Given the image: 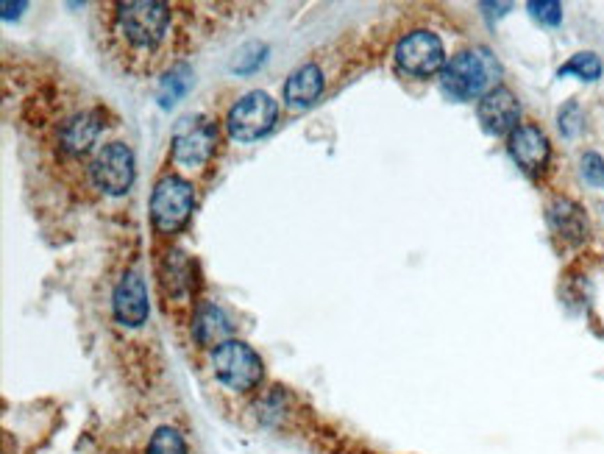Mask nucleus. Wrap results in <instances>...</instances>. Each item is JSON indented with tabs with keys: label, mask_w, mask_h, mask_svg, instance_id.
<instances>
[{
	"label": "nucleus",
	"mask_w": 604,
	"mask_h": 454,
	"mask_svg": "<svg viewBox=\"0 0 604 454\" xmlns=\"http://www.w3.org/2000/svg\"><path fill=\"white\" fill-rule=\"evenodd\" d=\"M499 73L502 70H499V62L493 59V53L474 48V51L451 56L440 73V84L454 101H471V98H485L490 87L496 84Z\"/></svg>",
	"instance_id": "obj_1"
},
{
	"label": "nucleus",
	"mask_w": 604,
	"mask_h": 454,
	"mask_svg": "<svg viewBox=\"0 0 604 454\" xmlns=\"http://www.w3.org/2000/svg\"><path fill=\"white\" fill-rule=\"evenodd\" d=\"M115 31L134 51H151L170 31V6L159 0H129L115 6Z\"/></svg>",
	"instance_id": "obj_2"
},
{
	"label": "nucleus",
	"mask_w": 604,
	"mask_h": 454,
	"mask_svg": "<svg viewBox=\"0 0 604 454\" xmlns=\"http://www.w3.org/2000/svg\"><path fill=\"white\" fill-rule=\"evenodd\" d=\"M212 368L226 388L240 390V393L257 388L265 374L259 354L251 346H245L243 340H226L223 346L212 351Z\"/></svg>",
	"instance_id": "obj_3"
},
{
	"label": "nucleus",
	"mask_w": 604,
	"mask_h": 454,
	"mask_svg": "<svg viewBox=\"0 0 604 454\" xmlns=\"http://www.w3.org/2000/svg\"><path fill=\"white\" fill-rule=\"evenodd\" d=\"M195 207L193 184L181 176H165L162 182L154 187L151 195V221H154L156 232L176 234L190 221Z\"/></svg>",
	"instance_id": "obj_4"
},
{
	"label": "nucleus",
	"mask_w": 604,
	"mask_h": 454,
	"mask_svg": "<svg viewBox=\"0 0 604 454\" xmlns=\"http://www.w3.org/2000/svg\"><path fill=\"white\" fill-rule=\"evenodd\" d=\"M279 115V104L270 98L268 92H248L245 98H240L229 112V134L240 143H251L262 137L265 131H270V126L276 123Z\"/></svg>",
	"instance_id": "obj_5"
},
{
	"label": "nucleus",
	"mask_w": 604,
	"mask_h": 454,
	"mask_svg": "<svg viewBox=\"0 0 604 454\" xmlns=\"http://www.w3.org/2000/svg\"><path fill=\"white\" fill-rule=\"evenodd\" d=\"M396 62L410 76H435L446 67L443 42L432 31H412L396 45Z\"/></svg>",
	"instance_id": "obj_6"
},
{
	"label": "nucleus",
	"mask_w": 604,
	"mask_h": 454,
	"mask_svg": "<svg viewBox=\"0 0 604 454\" xmlns=\"http://www.w3.org/2000/svg\"><path fill=\"white\" fill-rule=\"evenodd\" d=\"M218 145V129L204 120H181V126L173 134V159L184 168H204L206 162L215 154Z\"/></svg>",
	"instance_id": "obj_7"
},
{
	"label": "nucleus",
	"mask_w": 604,
	"mask_h": 454,
	"mask_svg": "<svg viewBox=\"0 0 604 454\" xmlns=\"http://www.w3.org/2000/svg\"><path fill=\"white\" fill-rule=\"evenodd\" d=\"M92 182L103 193L123 195L134 184V154L126 143L103 145L92 162Z\"/></svg>",
	"instance_id": "obj_8"
},
{
	"label": "nucleus",
	"mask_w": 604,
	"mask_h": 454,
	"mask_svg": "<svg viewBox=\"0 0 604 454\" xmlns=\"http://www.w3.org/2000/svg\"><path fill=\"white\" fill-rule=\"evenodd\" d=\"M507 148H510V156L518 162V168L524 170V173H532V176L543 173V170L549 168V162H552L549 137L538 126H532V123H521L510 134V145Z\"/></svg>",
	"instance_id": "obj_9"
},
{
	"label": "nucleus",
	"mask_w": 604,
	"mask_h": 454,
	"mask_svg": "<svg viewBox=\"0 0 604 454\" xmlns=\"http://www.w3.org/2000/svg\"><path fill=\"white\" fill-rule=\"evenodd\" d=\"M476 115H479V123H482V129L488 131V134H496V137H502V134H513L521 123V106L515 101V95L510 90H504V87H496V90H490L485 98H479V109H476Z\"/></svg>",
	"instance_id": "obj_10"
},
{
	"label": "nucleus",
	"mask_w": 604,
	"mask_h": 454,
	"mask_svg": "<svg viewBox=\"0 0 604 454\" xmlns=\"http://www.w3.org/2000/svg\"><path fill=\"white\" fill-rule=\"evenodd\" d=\"M115 318L123 326H142L148 321V312H151V301H148V290L142 282L140 273H126L115 287Z\"/></svg>",
	"instance_id": "obj_11"
},
{
	"label": "nucleus",
	"mask_w": 604,
	"mask_h": 454,
	"mask_svg": "<svg viewBox=\"0 0 604 454\" xmlns=\"http://www.w3.org/2000/svg\"><path fill=\"white\" fill-rule=\"evenodd\" d=\"M229 335H232V324L223 315V310L215 304H201L193 318V338L198 340V346L215 351L226 340H232Z\"/></svg>",
	"instance_id": "obj_12"
},
{
	"label": "nucleus",
	"mask_w": 604,
	"mask_h": 454,
	"mask_svg": "<svg viewBox=\"0 0 604 454\" xmlns=\"http://www.w3.org/2000/svg\"><path fill=\"white\" fill-rule=\"evenodd\" d=\"M549 223L552 229L568 243H582L588 237V218L579 204L568 201V198H554L549 207Z\"/></svg>",
	"instance_id": "obj_13"
},
{
	"label": "nucleus",
	"mask_w": 604,
	"mask_h": 454,
	"mask_svg": "<svg viewBox=\"0 0 604 454\" xmlns=\"http://www.w3.org/2000/svg\"><path fill=\"white\" fill-rule=\"evenodd\" d=\"M101 134V123L92 112H78V115L67 117L65 126H62V148L67 154H87L90 145L98 140Z\"/></svg>",
	"instance_id": "obj_14"
},
{
	"label": "nucleus",
	"mask_w": 604,
	"mask_h": 454,
	"mask_svg": "<svg viewBox=\"0 0 604 454\" xmlns=\"http://www.w3.org/2000/svg\"><path fill=\"white\" fill-rule=\"evenodd\" d=\"M323 92V73L318 65L298 67L284 84V101L290 106H309Z\"/></svg>",
	"instance_id": "obj_15"
},
{
	"label": "nucleus",
	"mask_w": 604,
	"mask_h": 454,
	"mask_svg": "<svg viewBox=\"0 0 604 454\" xmlns=\"http://www.w3.org/2000/svg\"><path fill=\"white\" fill-rule=\"evenodd\" d=\"M190 84H193V70H190V67H170L168 73L162 76V81H159V92H156V95H159V104L165 106V109L179 104L181 98L187 95V90H190Z\"/></svg>",
	"instance_id": "obj_16"
},
{
	"label": "nucleus",
	"mask_w": 604,
	"mask_h": 454,
	"mask_svg": "<svg viewBox=\"0 0 604 454\" xmlns=\"http://www.w3.org/2000/svg\"><path fill=\"white\" fill-rule=\"evenodd\" d=\"M557 73H560V76H577L582 78V81H599V76H602V62H599L596 53L582 51L574 53Z\"/></svg>",
	"instance_id": "obj_17"
},
{
	"label": "nucleus",
	"mask_w": 604,
	"mask_h": 454,
	"mask_svg": "<svg viewBox=\"0 0 604 454\" xmlns=\"http://www.w3.org/2000/svg\"><path fill=\"white\" fill-rule=\"evenodd\" d=\"M145 454H190V452H187V443H184V438H181L179 429L159 427L154 435H151Z\"/></svg>",
	"instance_id": "obj_18"
},
{
	"label": "nucleus",
	"mask_w": 604,
	"mask_h": 454,
	"mask_svg": "<svg viewBox=\"0 0 604 454\" xmlns=\"http://www.w3.org/2000/svg\"><path fill=\"white\" fill-rule=\"evenodd\" d=\"M527 9L543 26H560L563 20V6L557 0H529Z\"/></svg>",
	"instance_id": "obj_19"
},
{
	"label": "nucleus",
	"mask_w": 604,
	"mask_h": 454,
	"mask_svg": "<svg viewBox=\"0 0 604 454\" xmlns=\"http://www.w3.org/2000/svg\"><path fill=\"white\" fill-rule=\"evenodd\" d=\"M557 123H560V134L563 137H577L579 131H582V109L577 106V101H568L563 109H560V115H557Z\"/></svg>",
	"instance_id": "obj_20"
},
{
	"label": "nucleus",
	"mask_w": 604,
	"mask_h": 454,
	"mask_svg": "<svg viewBox=\"0 0 604 454\" xmlns=\"http://www.w3.org/2000/svg\"><path fill=\"white\" fill-rule=\"evenodd\" d=\"M579 170H582V179L591 184V187H604V159L596 151L582 154Z\"/></svg>",
	"instance_id": "obj_21"
},
{
	"label": "nucleus",
	"mask_w": 604,
	"mask_h": 454,
	"mask_svg": "<svg viewBox=\"0 0 604 454\" xmlns=\"http://www.w3.org/2000/svg\"><path fill=\"white\" fill-rule=\"evenodd\" d=\"M262 53H265V45H257V42L245 45L243 51L237 53V59H234V70H237V73H251V70L265 59Z\"/></svg>",
	"instance_id": "obj_22"
}]
</instances>
